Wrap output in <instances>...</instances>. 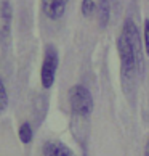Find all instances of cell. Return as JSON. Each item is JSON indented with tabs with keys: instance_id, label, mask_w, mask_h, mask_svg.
Returning a JSON list of instances; mask_svg holds the SVG:
<instances>
[{
	"instance_id": "5",
	"label": "cell",
	"mask_w": 149,
	"mask_h": 156,
	"mask_svg": "<svg viewBox=\"0 0 149 156\" xmlns=\"http://www.w3.org/2000/svg\"><path fill=\"white\" fill-rule=\"evenodd\" d=\"M43 156H74L72 150L59 140H47L42 147Z\"/></svg>"
},
{
	"instance_id": "9",
	"label": "cell",
	"mask_w": 149,
	"mask_h": 156,
	"mask_svg": "<svg viewBox=\"0 0 149 156\" xmlns=\"http://www.w3.org/2000/svg\"><path fill=\"white\" fill-rule=\"evenodd\" d=\"M82 15L83 16H90L93 15L96 10H98V3L95 0H82Z\"/></svg>"
},
{
	"instance_id": "10",
	"label": "cell",
	"mask_w": 149,
	"mask_h": 156,
	"mask_svg": "<svg viewBox=\"0 0 149 156\" xmlns=\"http://www.w3.org/2000/svg\"><path fill=\"white\" fill-rule=\"evenodd\" d=\"M8 106V94H7V87L5 82L0 84V111H5Z\"/></svg>"
},
{
	"instance_id": "3",
	"label": "cell",
	"mask_w": 149,
	"mask_h": 156,
	"mask_svg": "<svg viewBox=\"0 0 149 156\" xmlns=\"http://www.w3.org/2000/svg\"><path fill=\"white\" fill-rule=\"evenodd\" d=\"M58 51L55 45H47L43 53L42 69H40V82L45 89H51L56 79V71H58Z\"/></svg>"
},
{
	"instance_id": "2",
	"label": "cell",
	"mask_w": 149,
	"mask_h": 156,
	"mask_svg": "<svg viewBox=\"0 0 149 156\" xmlns=\"http://www.w3.org/2000/svg\"><path fill=\"white\" fill-rule=\"evenodd\" d=\"M69 105L79 118H88L93 111V97L85 85H72L69 90Z\"/></svg>"
},
{
	"instance_id": "6",
	"label": "cell",
	"mask_w": 149,
	"mask_h": 156,
	"mask_svg": "<svg viewBox=\"0 0 149 156\" xmlns=\"http://www.w3.org/2000/svg\"><path fill=\"white\" fill-rule=\"evenodd\" d=\"M11 20H13V11H11L10 2L3 0L2 2V10H0V34L2 39H7L10 36V29H11Z\"/></svg>"
},
{
	"instance_id": "8",
	"label": "cell",
	"mask_w": 149,
	"mask_h": 156,
	"mask_svg": "<svg viewBox=\"0 0 149 156\" xmlns=\"http://www.w3.org/2000/svg\"><path fill=\"white\" fill-rule=\"evenodd\" d=\"M18 135H19V140L22 143H31L32 142V127H31V124L29 122H22L19 126Z\"/></svg>"
},
{
	"instance_id": "11",
	"label": "cell",
	"mask_w": 149,
	"mask_h": 156,
	"mask_svg": "<svg viewBox=\"0 0 149 156\" xmlns=\"http://www.w3.org/2000/svg\"><path fill=\"white\" fill-rule=\"evenodd\" d=\"M144 48L149 56V20H144Z\"/></svg>"
},
{
	"instance_id": "7",
	"label": "cell",
	"mask_w": 149,
	"mask_h": 156,
	"mask_svg": "<svg viewBox=\"0 0 149 156\" xmlns=\"http://www.w3.org/2000/svg\"><path fill=\"white\" fill-rule=\"evenodd\" d=\"M96 3H98L100 24L103 27H106L107 23H109V16H111V0H96Z\"/></svg>"
},
{
	"instance_id": "1",
	"label": "cell",
	"mask_w": 149,
	"mask_h": 156,
	"mask_svg": "<svg viewBox=\"0 0 149 156\" xmlns=\"http://www.w3.org/2000/svg\"><path fill=\"white\" fill-rule=\"evenodd\" d=\"M117 51L120 58V79L125 92L133 89L143 69V48L140 29L133 20H127L117 37Z\"/></svg>"
},
{
	"instance_id": "12",
	"label": "cell",
	"mask_w": 149,
	"mask_h": 156,
	"mask_svg": "<svg viewBox=\"0 0 149 156\" xmlns=\"http://www.w3.org/2000/svg\"><path fill=\"white\" fill-rule=\"evenodd\" d=\"M144 156H149V138H147L146 147H144Z\"/></svg>"
},
{
	"instance_id": "4",
	"label": "cell",
	"mask_w": 149,
	"mask_h": 156,
	"mask_svg": "<svg viewBox=\"0 0 149 156\" xmlns=\"http://www.w3.org/2000/svg\"><path fill=\"white\" fill-rule=\"evenodd\" d=\"M69 0H40L42 11L48 20H59L66 11Z\"/></svg>"
}]
</instances>
